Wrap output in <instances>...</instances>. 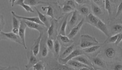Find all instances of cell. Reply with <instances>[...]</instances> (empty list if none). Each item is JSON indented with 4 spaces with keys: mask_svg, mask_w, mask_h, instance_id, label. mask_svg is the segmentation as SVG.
I'll return each instance as SVG.
<instances>
[{
    "mask_svg": "<svg viewBox=\"0 0 122 70\" xmlns=\"http://www.w3.org/2000/svg\"><path fill=\"white\" fill-rule=\"evenodd\" d=\"M106 46L103 47L102 54L103 57L106 60L109 61L117 59V58H120L121 59L122 49L120 47L112 45V44H107Z\"/></svg>",
    "mask_w": 122,
    "mask_h": 70,
    "instance_id": "cell-1",
    "label": "cell"
},
{
    "mask_svg": "<svg viewBox=\"0 0 122 70\" xmlns=\"http://www.w3.org/2000/svg\"><path fill=\"white\" fill-rule=\"evenodd\" d=\"M100 44L94 37L88 34H82L80 36V42L79 46L81 49Z\"/></svg>",
    "mask_w": 122,
    "mask_h": 70,
    "instance_id": "cell-2",
    "label": "cell"
},
{
    "mask_svg": "<svg viewBox=\"0 0 122 70\" xmlns=\"http://www.w3.org/2000/svg\"><path fill=\"white\" fill-rule=\"evenodd\" d=\"M59 26L58 20L55 18L51 19L50 26L47 31L48 38L51 39L54 41L56 39L58 36V29Z\"/></svg>",
    "mask_w": 122,
    "mask_h": 70,
    "instance_id": "cell-3",
    "label": "cell"
},
{
    "mask_svg": "<svg viewBox=\"0 0 122 70\" xmlns=\"http://www.w3.org/2000/svg\"><path fill=\"white\" fill-rule=\"evenodd\" d=\"M46 70H76L66 65L60 64L58 61L52 60L48 61L45 65Z\"/></svg>",
    "mask_w": 122,
    "mask_h": 70,
    "instance_id": "cell-4",
    "label": "cell"
},
{
    "mask_svg": "<svg viewBox=\"0 0 122 70\" xmlns=\"http://www.w3.org/2000/svg\"><path fill=\"white\" fill-rule=\"evenodd\" d=\"M82 55H86L85 54L82 49L80 48H75L74 50L71 52V53L69 55V56L65 59H60L58 58V61L60 64L62 65H66L67 63L69 62V60L73 59L74 58L77 57L79 56Z\"/></svg>",
    "mask_w": 122,
    "mask_h": 70,
    "instance_id": "cell-5",
    "label": "cell"
},
{
    "mask_svg": "<svg viewBox=\"0 0 122 70\" xmlns=\"http://www.w3.org/2000/svg\"><path fill=\"white\" fill-rule=\"evenodd\" d=\"M0 37L1 40L4 39L15 42L23 46L22 41L19 36L18 35L14 34L11 32H5L3 31L1 32Z\"/></svg>",
    "mask_w": 122,
    "mask_h": 70,
    "instance_id": "cell-6",
    "label": "cell"
},
{
    "mask_svg": "<svg viewBox=\"0 0 122 70\" xmlns=\"http://www.w3.org/2000/svg\"><path fill=\"white\" fill-rule=\"evenodd\" d=\"M89 57L93 65L94 69L96 67H98L101 70H109L107 63L102 58L97 56L92 57Z\"/></svg>",
    "mask_w": 122,
    "mask_h": 70,
    "instance_id": "cell-7",
    "label": "cell"
},
{
    "mask_svg": "<svg viewBox=\"0 0 122 70\" xmlns=\"http://www.w3.org/2000/svg\"><path fill=\"white\" fill-rule=\"evenodd\" d=\"M26 56L28 62V64L25 66L26 70H30L31 68H32L34 65L40 60L38 57L34 55L31 50L27 51Z\"/></svg>",
    "mask_w": 122,
    "mask_h": 70,
    "instance_id": "cell-8",
    "label": "cell"
},
{
    "mask_svg": "<svg viewBox=\"0 0 122 70\" xmlns=\"http://www.w3.org/2000/svg\"><path fill=\"white\" fill-rule=\"evenodd\" d=\"M48 38L47 34L44 33L42 35L41 39L40 45V51L39 54H40L41 56L42 57H46L48 54V49L46 45V40Z\"/></svg>",
    "mask_w": 122,
    "mask_h": 70,
    "instance_id": "cell-9",
    "label": "cell"
},
{
    "mask_svg": "<svg viewBox=\"0 0 122 70\" xmlns=\"http://www.w3.org/2000/svg\"><path fill=\"white\" fill-rule=\"evenodd\" d=\"M20 20V24L19 28L18 34V35L20 37V39L22 41L23 46L25 49H27V47H26L25 40V33L26 29L27 27V25L25 23L24 20L22 19Z\"/></svg>",
    "mask_w": 122,
    "mask_h": 70,
    "instance_id": "cell-10",
    "label": "cell"
},
{
    "mask_svg": "<svg viewBox=\"0 0 122 70\" xmlns=\"http://www.w3.org/2000/svg\"><path fill=\"white\" fill-rule=\"evenodd\" d=\"M24 22L26 25H27V27H28L29 29H35L37 30L39 32V33H45V32L47 31L48 30V29L44 26H42L38 24L25 20H24Z\"/></svg>",
    "mask_w": 122,
    "mask_h": 70,
    "instance_id": "cell-11",
    "label": "cell"
},
{
    "mask_svg": "<svg viewBox=\"0 0 122 70\" xmlns=\"http://www.w3.org/2000/svg\"><path fill=\"white\" fill-rule=\"evenodd\" d=\"M85 21V18H83L81 20L76 26L71 29V30L70 32L67 36L70 39H72L76 36L77 34L79 32L80 30L81 29L82 26H83Z\"/></svg>",
    "mask_w": 122,
    "mask_h": 70,
    "instance_id": "cell-12",
    "label": "cell"
},
{
    "mask_svg": "<svg viewBox=\"0 0 122 70\" xmlns=\"http://www.w3.org/2000/svg\"><path fill=\"white\" fill-rule=\"evenodd\" d=\"M72 60H76L79 62L84 64V65H86L91 68L92 70H95L94 66L92 64L91 61L90 60L89 57L86 55H82L79 56L77 57L74 58Z\"/></svg>",
    "mask_w": 122,
    "mask_h": 70,
    "instance_id": "cell-13",
    "label": "cell"
},
{
    "mask_svg": "<svg viewBox=\"0 0 122 70\" xmlns=\"http://www.w3.org/2000/svg\"><path fill=\"white\" fill-rule=\"evenodd\" d=\"M43 34V33H39V35L38 36V37L34 40V43L30 48L31 50L32 51L34 55L36 57L38 56V55L39 54V53L40 42H41V39L42 38Z\"/></svg>",
    "mask_w": 122,
    "mask_h": 70,
    "instance_id": "cell-14",
    "label": "cell"
},
{
    "mask_svg": "<svg viewBox=\"0 0 122 70\" xmlns=\"http://www.w3.org/2000/svg\"><path fill=\"white\" fill-rule=\"evenodd\" d=\"M56 39L59 41L61 46L65 47H69L74 43V40L69 39L66 36L59 35H58Z\"/></svg>",
    "mask_w": 122,
    "mask_h": 70,
    "instance_id": "cell-15",
    "label": "cell"
},
{
    "mask_svg": "<svg viewBox=\"0 0 122 70\" xmlns=\"http://www.w3.org/2000/svg\"><path fill=\"white\" fill-rule=\"evenodd\" d=\"M10 2L11 3V7H13L15 6H20L25 9L26 11L28 12L34 13L35 11L33 10V9L31 7L28 5H26L24 3V0H10Z\"/></svg>",
    "mask_w": 122,
    "mask_h": 70,
    "instance_id": "cell-16",
    "label": "cell"
},
{
    "mask_svg": "<svg viewBox=\"0 0 122 70\" xmlns=\"http://www.w3.org/2000/svg\"><path fill=\"white\" fill-rule=\"evenodd\" d=\"M11 14L13 16H15L16 18H18L19 19H22L24 20L25 21L35 22L36 23L38 24L39 25H41L42 26H44L43 24L42 23L41 21H40L38 17H24L22 16H18V15H16L15 12L14 11H11Z\"/></svg>",
    "mask_w": 122,
    "mask_h": 70,
    "instance_id": "cell-17",
    "label": "cell"
},
{
    "mask_svg": "<svg viewBox=\"0 0 122 70\" xmlns=\"http://www.w3.org/2000/svg\"><path fill=\"white\" fill-rule=\"evenodd\" d=\"M103 45L102 44H100L96 46H93L92 47H89L88 48L83 49L82 50L84 52L85 54L86 55H93L95 53H96L98 52H101V47Z\"/></svg>",
    "mask_w": 122,
    "mask_h": 70,
    "instance_id": "cell-18",
    "label": "cell"
},
{
    "mask_svg": "<svg viewBox=\"0 0 122 70\" xmlns=\"http://www.w3.org/2000/svg\"><path fill=\"white\" fill-rule=\"evenodd\" d=\"M95 27L99 29L100 31L102 32L104 34L107 38H109L110 37L109 31L107 28V25L104 23L101 19H99Z\"/></svg>",
    "mask_w": 122,
    "mask_h": 70,
    "instance_id": "cell-19",
    "label": "cell"
},
{
    "mask_svg": "<svg viewBox=\"0 0 122 70\" xmlns=\"http://www.w3.org/2000/svg\"><path fill=\"white\" fill-rule=\"evenodd\" d=\"M35 8L38 15V18L39 19L40 21L44 25L46 26L47 29H48L49 27L50 26L48 18L46 15L41 13V12L38 10V9L36 8V7H35Z\"/></svg>",
    "mask_w": 122,
    "mask_h": 70,
    "instance_id": "cell-20",
    "label": "cell"
},
{
    "mask_svg": "<svg viewBox=\"0 0 122 70\" xmlns=\"http://www.w3.org/2000/svg\"><path fill=\"white\" fill-rule=\"evenodd\" d=\"M66 65L69 66H70L71 67L75 69H79L82 68L87 67V68H89L91 70H92L91 68H89V67L87 66L86 65H84V64L79 62L78 61H76V60H70L67 63Z\"/></svg>",
    "mask_w": 122,
    "mask_h": 70,
    "instance_id": "cell-21",
    "label": "cell"
},
{
    "mask_svg": "<svg viewBox=\"0 0 122 70\" xmlns=\"http://www.w3.org/2000/svg\"><path fill=\"white\" fill-rule=\"evenodd\" d=\"M76 45L74 43L71 46L66 47V49L64 50L63 52L61 53V55L59 56L58 58L60 59H65L67 57L71 52H72L75 49Z\"/></svg>",
    "mask_w": 122,
    "mask_h": 70,
    "instance_id": "cell-22",
    "label": "cell"
},
{
    "mask_svg": "<svg viewBox=\"0 0 122 70\" xmlns=\"http://www.w3.org/2000/svg\"><path fill=\"white\" fill-rule=\"evenodd\" d=\"M61 49V45L59 41L56 39L54 41V44L53 53L54 56L55 58H58L60 56V53Z\"/></svg>",
    "mask_w": 122,
    "mask_h": 70,
    "instance_id": "cell-23",
    "label": "cell"
},
{
    "mask_svg": "<svg viewBox=\"0 0 122 70\" xmlns=\"http://www.w3.org/2000/svg\"><path fill=\"white\" fill-rule=\"evenodd\" d=\"M91 10L93 12V14L95 16H101L102 14V11L101 8L99 6L97 5L96 3L93 2L92 1H91Z\"/></svg>",
    "mask_w": 122,
    "mask_h": 70,
    "instance_id": "cell-24",
    "label": "cell"
},
{
    "mask_svg": "<svg viewBox=\"0 0 122 70\" xmlns=\"http://www.w3.org/2000/svg\"><path fill=\"white\" fill-rule=\"evenodd\" d=\"M70 13L66 15L63 18V22L61 24V28L60 29V35L62 36H66V29L68 24V18Z\"/></svg>",
    "mask_w": 122,
    "mask_h": 70,
    "instance_id": "cell-25",
    "label": "cell"
},
{
    "mask_svg": "<svg viewBox=\"0 0 122 70\" xmlns=\"http://www.w3.org/2000/svg\"><path fill=\"white\" fill-rule=\"evenodd\" d=\"M24 3L26 5L30 7L32 6L35 7L36 6L39 5H46L48 4V3L47 2L39 0H24Z\"/></svg>",
    "mask_w": 122,
    "mask_h": 70,
    "instance_id": "cell-26",
    "label": "cell"
},
{
    "mask_svg": "<svg viewBox=\"0 0 122 70\" xmlns=\"http://www.w3.org/2000/svg\"><path fill=\"white\" fill-rule=\"evenodd\" d=\"M78 11L75 10L73 12H72V15L70 19L69 20L68 24L70 27H73L76 24L77 22L78 21Z\"/></svg>",
    "mask_w": 122,
    "mask_h": 70,
    "instance_id": "cell-27",
    "label": "cell"
},
{
    "mask_svg": "<svg viewBox=\"0 0 122 70\" xmlns=\"http://www.w3.org/2000/svg\"><path fill=\"white\" fill-rule=\"evenodd\" d=\"M89 23L93 26H96L99 20V18L96 16L94 15L92 13H90L87 16Z\"/></svg>",
    "mask_w": 122,
    "mask_h": 70,
    "instance_id": "cell-28",
    "label": "cell"
},
{
    "mask_svg": "<svg viewBox=\"0 0 122 70\" xmlns=\"http://www.w3.org/2000/svg\"><path fill=\"white\" fill-rule=\"evenodd\" d=\"M41 9L43 11H45L46 10H47L46 16H48L49 17H51L52 19L54 18L53 9L51 5H49L46 7L43 6L41 7Z\"/></svg>",
    "mask_w": 122,
    "mask_h": 70,
    "instance_id": "cell-29",
    "label": "cell"
},
{
    "mask_svg": "<svg viewBox=\"0 0 122 70\" xmlns=\"http://www.w3.org/2000/svg\"><path fill=\"white\" fill-rule=\"evenodd\" d=\"M78 11L82 16H87L90 13L89 8L86 6H81L78 8Z\"/></svg>",
    "mask_w": 122,
    "mask_h": 70,
    "instance_id": "cell-30",
    "label": "cell"
},
{
    "mask_svg": "<svg viewBox=\"0 0 122 70\" xmlns=\"http://www.w3.org/2000/svg\"><path fill=\"white\" fill-rule=\"evenodd\" d=\"M32 68V70H41L45 69V63L40 60L33 66Z\"/></svg>",
    "mask_w": 122,
    "mask_h": 70,
    "instance_id": "cell-31",
    "label": "cell"
},
{
    "mask_svg": "<svg viewBox=\"0 0 122 70\" xmlns=\"http://www.w3.org/2000/svg\"><path fill=\"white\" fill-rule=\"evenodd\" d=\"M103 2L105 3V9L107 11L108 14L109 16H111L112 14V3L110 2V0H104Z\"/></svg>",
    "mask_w": 122,
    "mask_h": 70,
    "instance_id": "cell-32",
    "label": "cell"
},
{
    "mask_svg": "<svg viewBox=\"0 0 122 70\" xmlns=\"http://www.w3.org/2000/svg\"><path fill=\"white\" fill-rule=\"evenodd\" d=\"M118 34H115L112 36L109 37L108 38V39L103 43V44H112L115 43L117 39V37L118 36Z\"/></svg>",
    "mask_w": 122,
    "mask_h": 70,
    "instance_id": "cell-33",
    "label": "cell"
},
{
    "mask_svg": "<svg viewBox=\"0 0 122 70\" xmlns=\"http://www.w3.org/2000/svg\"><path fill=\"white\" fill-rule=\"evenodd\" d=\"M112 30L115 34L121 33L122 31V26L121 24H116L112 27Z\"/></svg>",
    "mask_w": 122,
    "mask_h": 70,
    "instance_id": "cell-34",
    "label": "cell"
},
{
    "mask_svg": "<svg viewBox=\"0 0 122 70\" xmlns=\"http://www.w3.org/2000/svg\"><path fill=\"white\" fill-rule=\"evenodd\" d=\"M75 10V9L71 7V6L65 4H64L62 8V11L64 13H71V12H73Z\"/></svg>",
    "mask_w": 122,
    "mask_h": 70,
    "instance_id": "cell-35",
    "label": "cell"
},
{
    "mask_svg": "<svg viewBox=\"0 0 122 70\" xmlns=\"http://www.w3.org/2000/svg\"><path fill=\"white\" fill-rule=\"evenodd\" d=\"M20 24V20L16 18L15 16L12 17V26L14 29H19Z\"/></svg>",
    "mask_w": 122,
    "mask_h": 70,
    "instance_id": "cell-36",
    "label": "cell"
},
{
    "mask_svg": "<svg viewBox=\"0 0 122 70\" xmlns=\"http://www.w3.org/2000/svg\"><path fill=\"white\" fill-rule=\"evenodd\" d=\"M46 45L48 47V49L50 51L53 52V50L54 44V41L53 40L51 39L47 38L46 40Z\"/></svg>",
    "mask_w": 122,
    "mask_h": 70,
    "instance_id": "cell-37",
    "label": "cell"
},
{
    "mask_svg": "<svg viewBox=\"0 0 122 70\" xmlns=\"http://www.w3.org/2000/svg\"><path fill=\"white\" fill-rule=\"evenodd\" d=\"M111 70H122L121 62L116 63L112 65L111 67Z\"/></svg>",
    "mask_w": 122,
    "mask_h": 70,
    "instance_id": "cell-38",
    "label": "cell"
},
{
    "mask_svg": "<svg viewBox=\"0 0 122 70\" xmlns=\"http://www.w3.org/2000/svg\"><path fill=\"white\" fill-rule=\"evenodd\" d=\"M122 1L120 3V5H118V8H117V11L116 15L115 16L116 18H117L119 16H120L122 14Z\"/></svg>",
    "mask_w": 122,
    "mask_h": 70,
    "instance_id": "cell-39",
    "label": "cell"
},
{
    "mask_svg": "<svg viewBox=\"0 0 122 70\" xmlns=\"http://www.w3.org/2000/svg\"><path fill=\"white\" fill-rule=\"evenodd\" d=\"M5 22L4 16L0 14V28L2 31L4 28V26H5Z\"/></svg>",
    "mask_w": 122,
    "mask_h": 70,
    "instance_id": "cell-40",
    "label": "cell"
},
{
    "mask_svg": "<svg viewBox=\"0 0 122 70\" xmlns=\"http://www.w3.org/2000/svg\"><path fill=\"white\" fill-rule=\"evenodd\" d=\"M65 4L71 6V7H72L75 9L76 8V3L75 2L74 0H67L66 1V3Z\"/></svg>",
    "mask_w": 122,
    "mask_h": 70,
    "instance_id": "cell-41",
    "label": "cell"
},
{
    "mask_svg": "<svg viewBox=\"0 0 122 70\" xmlns=\"http://www.w3.org/2000/svg\"><path fill=\"white\" fill-rule=\"evenodd\" d=\"M122 33L121 32V33H119V34H118V36L117 37V39L116 42L115 43V45H116V46H118L122 41Z\"/></svg>",
    "mask_w": 122,
    "mask_h": 70,
    "instance_id": "cell-42",
    "label": "cell"
},
{
    "mask_svg": "<svg viewBox=\"0 0 122 70\" xmlns=\"http://www.w3.org/2000/svg\"><path fill=\"white\" fill-rule=\"evenodd\" d=\"M3 70H20L19 68L16 66H9Z\"/></svg>",
    "mask_w": 122,
    "mask_h": 70,
    "instance_id": "cell-43",
    "label": "cell"
},
{
    "mask_svg": "<svg viewBox=\"0 0 122 70\" xmlns=\"http://www.w3.org/2000/svg\"><path fill=\"white\" fill-rule=\"evenodd\" d=\"M75 1L76 3V4H78L79 5H81L82 4H86V3L90 2V1H86L84 0H75Z\"/></svg>",
    "mask_w": 122,
    "mask_h": 70,
    "instance_id": "cell-44",
    "label": "cell"
},
{
    "mask_svg": "<svg viewBox=\"0 0 122 70\" xmlns=\"http://www.w3.org/2000/svg\"><path fill=\"white\" fill-rule=\"evenodd\" d=\"M76 70H91L90 68L87 67H84V68H80L79 69H75Z\"/></svg>",
    "mask_w": 122,
    "mask_h": 70,
    "instance_id": "cell-45",
    "label": "cell"
},
{
    "mask_svg": "<svg viewBox=\"0 0 122 70\" xmlns=\"http://www.w3.org/2000/svg\"><path fill=\"white\" fill-rule=\"evenodd\" d=\"M6 68V67H3V66H0V70H4Z\"/></svg>",
    "mask_w": 122,
    "mask_h": 70,
    "instance_id": "cell-46",
    "label": "cell"
},
{
    "mask_svg": "<svg viewBox=\"0 0 122 70\" xmlns=\"http://www.w3.org/2000/svg\"><path fill=\"white\" fill-rule=\"evenodd\" d=\"M2 31L1 30V29L0 28V41L1 40V37H0V36H1V32Z\"/></svg>",
    "mask_w": 122,
    "mask_h": 70,
    "instance_id": "cell-47",
    "label": "cell"
},
{
    "mask_svg": "<svg viewBox=\"0 0 122 70\" xmlns=\"http://www.w3.org/2000/svg\"><path fill=\"white\" fill-rule=\"evenodd\" d=\"M95 70H101V69H95Z\"/></svg>",
    "mask_w": 122,
    "mask_h": 70,
    "instance_id": "cell-48",
    "label": "cell"
},
{
    "mask_svg": "<svg viewBox=\"0 0 122 70\" xmlns=\"http://www.w3.org/2000/svg\"><path fill=\"white\" fill-rule=\"evenodd\" d=\"M46 70V68H45V69H42V70Z\"/></svg>",
    "mask_w": 122,
    "mask_h": 70,
    "instance_id": "cell-49",
    "label": "cell"
}]
</instances>
